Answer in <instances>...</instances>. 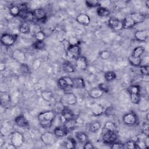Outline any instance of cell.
Returning <instances> with one entry per match:
<instances>
[{
	"instance_id": "cell-51",
	"label": "cell",
	"mask_w": 149,
	"mask_h": 149,
	"mask_svg": "<svg viewBox=\"0 0 149 149\" xmlns=\"http://www.w3.org/2000/svg\"><path fill=\"white\" fill-rule=\"evenodd\" d=\"M125 147L127 148H137L136 143L133 140H129L125 144Z\"/></svg>"
},
{
	"instance_id": "cell-47",
	"label": "cell",
	"mask_w": 149,
	"mask_h": 149,
	"mask_svg": "<svg viewBox=\"0 0 149 149\" xmlns=\"http://www.w3.org/2000/svg\"><path fill=\"white\" fill-rule=\"evenodd\" d=\"M99 56H100V58L101 59H102L104 60H106V59H108L110 57L111 54L107 50H103L99 52Z\"/></svg>"
},
{
	"instance_id": "cell-36",
	"label": "cell",
	"mask_w": 149,
	"mask_h": 149,
	"mask_svg": "<svg viewBox=\"0 0 149 149\" xmlns=\"http://www.w3.org/2000/svg\"><path fill=\"white\" fill-rule=\"evenodd\" d=\"M65 147L66 148H74L76 146V141L73 138H68L64 142Z\"/></svg>"
},
{
	"instance_id": "cell-39",
	"label": "cell",
	"mask_w": 149,
	"mask_h": 149,
	"mask_svg": "<svg viewBox=\"0 0 149 149\" xmlns=\"http://www.w3.org/2000/svg\"><path fill=\"white\" fill-rule=\"evenodd\" d=\"M104 77L107 81H111L116 79V74L113 71H108L105 73Z\"/></svg>"
},
{
	"instance_id": "cell-19",
	"label": "cell",
	"mask_w": 149,
	"mask_h": 149,
	"mask_svg": "<svg viewBox=\"0 0 149 149\" xmlns=\"http://www.w3.org/2000/svg\"><path fill=\"white\" fill-rule=\"evenodd\" d=\"M19 16L23 19L26 22H32L35 18L33 14V12L27 10L25 12H21Z\"/></svg>"
},
{
	"instance_id": "cell-56",
	"label": "cell",
	"mask_w": 149,
	"mask_h": 149,
	"mask_svg": "<svg viewBox=\"0 0 149 149\" xmlns=\"http://www.w3.org/2000/svg\"><path fill=\"white\" fill-rule=\"evenodd\" d=\"M145 3H146V6H147V7H148V6H149V1H146V2H145Z\"/></svg>"
},
{
	"instance_id": "cell-18",
	"label": "cell",
	"mask_w": 149,
	"mask_h": 149,
	"mask_svg": "<svg viewBox=\"0 0 149 149\" xmlns=\"http://www.w3.org/2000/svg\"><path fill=\"white\" fill-rule=\"evenodd\" d=\"M61 115L62 116V118L64 119L65 121L69 120L71 119H74V113L72 112V111L68 108L67 107H65L62 112L61 113ZM64 121V122H65Z\"/></svg>"
},
{
	"instance_id": "cell-41",
	"label": "cell",
	"mask_w": 149,
	"mask_h": 149,
	"mask_svg": "<svg viewBox=\"0 0 149 149\" xmlns=\"http://www.w3.org/2000/svg\"><path fill=\"white\" fill-rule=\"evenodd\" d=\"M128 91L130 94H140V87L137 84H133L128 88Z\"/></svg>"
},
{
	"instance_id": "cell-30",
	"label": "cell",
	"mask_w": 149,
	"mask_h": 149,
	"mask_svg": "<svg viewBox=\"0 0 149 149\" xmlns=\"http://www.w3.org/2000/svg\"><path fill=\"white\" fill-rule=\"evenodd\" d=\"M97 14L100 17H107L110 14V11L105 7H98L97 9Z\"/></svg>"
},
{
	"instance_id": "cell-7",
	"label": "cell",
	"mask_w": 149,
	"mask_h": 149,
	"mask_svg": "<svg viewBox=\"0 0 149 149\" xmlns=\"http://www.w3.org/2000/svg\"><path fill=\"white\" fill-rule=\"evenodd\" d=\"M81 49L79 45H69L66 50L68 57L72 59H77L80 56Z\"/></svg>"
},
{
	"instance_id": "cell-40",
	"label": "cell",
	"mask_w": 149,
	"mask_h": 149,
	"mask_svg": "<svg viewBox=\"0 0 149 149\" xmlns=\"http://www.w3.org/2000/svg\"><path fill=\"white\" fill-rule=\"evenodd\" d=\"M144 52V48L143 47L139 46L136 47L133 51L132 55L134 56H137V57H140L141 55L143 54Z\"/></svg>"
},
{
	"instance_id": "cell-20",
	"label": "cell",
	"mask_w": 149,
	"mask_h": 149,
	"mask_svg": "<svg viewBox=\"0 0 149 149\" xmlns=\"http://www.w3.org/2000/svg\"><path fill=\"white\" fill-rule=\"evenodd\" d=\"M136 24L143 22L146 19V16L142 13H132L129 15Z\"/></svg>"
},
{
	"instance_id": "cell-38",
	"label": "cell",
	"mask_w": 149,
	"mask_h": 149,
	"mask_svg": "<svg viewBox=\"0 0 149 149\" xmlns=\"http://www.w3.org/2000/svg\"><path fill=\"white\" fill-rule=\"evenodd\" d=\"M63 70L68 73H72L74 72V68L73 65H72L69 62H65L63 65Z\"/></svg>"
},
{
	"instance_id": "cell-48",
	"label": "cell",
	"mask_w": 149,
	"mask_h": 149,
	"mask_svg": "<svg viewBox=\"0 0 149 149\" xmlns=\"http://www.w3.org/2000/svg\"><path fill=\"white\" fill-rule=\"evenodd\" d=\"M104 114L107 116H112L115 114V109L113 107H108L104 111Z\"/></svg>"
},
{
	"instance_id": "cell-57",
	"label": "cell",
	"mask_w": 149,
	"mask_h": 149,
	"mask_svg": "<svg viewBox=\"0 0 149 149\" xmlns=\"http://www.w3.org/2000/svg\"><path fill=\"white\" fill-rule=\"evenodd\" d=\"M149 116V113H147V115H146V119H147V122H148V120H149V118H148V116Z\"/></svg>"
},
{
	"instance_id": "cell-27",
	"label": "cell",
	"mask_w": 149,
	"mask_h": 149,
	"mask_svg": "<svg viewBox=\"0 0 149 149\" xmlns=\"http://www.w3.org/2000/svg\"><path fill=\"white\" fill-rule=\"evenodd\" d=\"M65 106L62 101H58L55 103L53 108V111L56 114H61Z\"/></svg>"
},
{
	"instance_id": "cell-54",
	"label": "cell",
	"mask_w": 149,
	"mask_h": 149,
	"mask_svg": "<svg viewBox=\"0 0 149 149\" xmlns=\"http://www.w3.org/2000/svg\"><path fill=\"white\" fill-rule=\"evenodd\" d=\"M83 148L84 149H93L94 148V147L93 146V145L91 144V143H90L88 141H87L86 143H84Z\"/></svg>"
},
{
	"instance_id": "cell-8",
	"label": "cell",
	"mask_w": 149,
	"mask_h": 149,
	"mask_svg": "<svg viewBox=\"0 0 149 149\" xmlns=\"http://www.w3.org/2000/svg\"><path fill=\"white\" fill-rule=\"evenodd\" d=\"M16 41V37L15 36L9 33H3L1 37V42L2 45L10 47L12 46Z\"/></svg>"
},
{
	"instance_id": "cell-10",
	"label": "cell",
	"mask_w": 149,
	"mask_h": 149,
	"mask_svg": "<svg viewBox=\"0 0 149 149\" xmlns=\"http://www.w3.org/2000/svg\"><path fill=\"white\" fill-rule=\"evenodd\" d=\"M34 18L38 22L45 23L47 20V13L45 9L42 8H37L33 11Z\"/></svg>"
},
{
	"instance_id": "cell-34",
	"label": "cell",
	"mask_w": 149,
	"mask_h": 149,
	"mask_svg": "<svg viewBox=\"0 0 149 149\" xmlns=\"http://www.w3.org/2000/svg\"><path fill=\"white\" fill-rule=\"evenodd\" d=\"M9 13L14 17L19 16L20 13V9L17 5H13L9 8Z\"/></svg>"
},
{
	"instance_id": "cell-29",
	"label": "cell",
	"mask_w": 149,
	"mask_h": 149,
	"mask_svg": "<svg viewBox=\"0 0 149 149\" xmlns=\"http://www.w3.org/2000/svg\"><path fill=\"white\" fill-rule=\"evenodd\" d=\"M116 126L112 121H108L107 122L103 128V131H111V132H116Z\"/></svg>"
},
{
	"instance_id": "cell-21",
	"label": "cell",
	"mask_w": 149,
	"mask_h": 149,
	"mask_svg": "<svg viewBox=\"0 0 149 149\" xmlns=\"http://www.w3.org/2000/svg\"><path fill=\"white\" fill-rule=\"evenodd\" d=\"M123 24V27L124 29H131L134 27V26L136 24L133 20L131 18V17L128 15H127L125 19L122 21Z\"/></svg>"
},
{
	"instance_id": "cell-46",
	"label": "cell",
	"mask_w": 149,
	"mask_h": 149,
	"mask_svg": "<svg viewBox=\"0 0 149 149\" xmlns=\"http://www.w3.org/2000/svg\"><path fill=\"white\" fill-rule=\"evenodd\" d=\"M68 42L69 45H79L80 44V40L75 37H70L69 38Z\"/></svg>"
},
{
	"instance_id": "cell-45",
	"label": "cell",
	"mask_w": 149,
	"mask_h": 149,
	"mask_svg": "<svg viewBox=\"0 0 149 149\" xmlns=\"http://www.w3.org/2000/svg\"><path fill=\"white\" fill-rule=\"evenodd\" d=\"M35 37L38 41H44L46 37V35L44 31L40 30L35 33Z\"/></svg>"
},
{
	"instance_id": "cell-22",
	"label": "cell",
	"mask_w": 149,
	"mask_h": 149,
	"mask_svg": "<svg viewBox=\"0 0 149 149\" xmlns=\"http://www.w3.org/2000/svg\"><path fill=\"white\" fill-rule=\"evenodd\" d=\"M73 87L76 88H83L85 87V81L82 77H75L73 79Z\"/></svg>"
},
{
	"instance_id": "cell-13",
	"label": "cell",
	"mask_w": 149,
	"mask_h": 149,
	"mask_svg": "<svg viewBox=\"0 0 149 149\" xmlns=\"http://www.w3.org/2000/svg\"><path fill=\"white\" fill-rule=\"evenodd\" d=\"M135 39L139 42H144L148 37V31L146 30H137L134 34Z\"/></svg>"
},
{
	"instance_id": "cell-35",
	"label": "cell",
	"mask_w": 149,
	"mask_h": 149,
	"mask_svg": "<svg viewBox=\"0 0 149 149\" xmlns=\"http://www.w3.org/2000/svg\"><path fill=\"white\" fill-rule=\"evenodd\" d=\"M76 137L77 139V140L80 142L84 143L87 141H88V136L87 135L82 132H78L76 133Z\"/></svg>"
},
{
	"instance_id": "cell-5",
	"label": "cell",
	"mask_w": 149,
	"mask_h": 149,
	"mask_svg": "<svg viewBox=\"0 0 149 149\" xmlns=\"http://www.w3.org/2000/svg\"><path fill=\"white\" fill-rule=\"evenodd\" d=\"M123 123L127 126H133L136 124L138 119L135 113L130 112L125 114L122 118Z\"/></svg>"
},
{
	"instance_id": "cell-42",
	"label": "cell",
	"mask_w": 149,
	"mask_h": 149,
	"mask_svg": "<svg viewBox=\"0 0 149 149\" xmlns=\"http://www.w3.org/2000/svg\"><path fill=\"white\" fill-rule=\"evenodd\" d=\"M130 96L132 102L134 104H138L141 100L140 94H130Z\"/></svg>"
},
{
	"instance_id": "cell-3",
	"label": "cell",
	"mask_w": 149,
	"mask_h": 149,
	"mask_svg": "<svg viewBox=\"0 0 149 149\" xmlns=\"http://www.w3.org/2000/svg\"><path fill=\"white\" fill-rule=\"evenodd\" d=\"M10 141L16 148H19L21 147L24 143V136L20 132L15 131L12 133L10 136Z\"/></svg>"
},
{
	"instance_id": "cell-6",
	"label": "cell",
	"mask_w": 149,
	"mask_h": 149,
	"mask_svg": "<svg viewBox=\"0 0 149 149\" xmlns=\"http://www.w3.org/2000/svg\"><path fill=\"white\" fill-rule=\"evenodd\" d=\"M117 137L116 132L102 130V140L106 144H111V143L116 141Z\"/></svg>"
},
{
	"instance_id": "cell-37",
	"label": "cell",
	"mask_w": 149,
	"mask_h": 149,
	"mask_svg": "<svg viewBox=\"0 0 149 149\" xmlns=\"http://www.w3.org/2000/svg\"><path fill=\"white\" fill-rule=\"evenodd\" d=\"M33 47L37 50H42L45 47V44L44 42V41H38L36 40L33 44Z\"/></svg>"
},
{
	"instance_id": "cell-17",
	"label": "cell",
	"mask_w": 149,
	"mask_h": 149,
	"mask_svg": "<svg viewBox=\"0 0 149 149\" xmlns=\"http://www.w3.org/2000/svg\"><path fill=\"white\" fill-rule=\"evenodd\" d=\"M76 21L80 24L84 26H87L90 22V18L88 15L84 13H81L79 15L76 19Z\"/></svg>"
},
{
	"instance_id": "cell-14",
	"label": "cell",
	"mask_w": 149,
	"mask_h": 149,
	"mask_svg": "<svg viewBox=\"0 0 149 149\" xmlns=\"http://www.w3.org/2000/svg\"><path fill=\"white\" fill-rule=\"evenodd\" d=\"M76 67L81 70H86L87 68V61L85 56H80L76 59L75 62Z\"/></svg>"
},
{
	"instance_id": "cell-12",
	"label": "cell",
	"mask_w": 149,
	"mask_h": 149,
	"mask_svg": "<svg viewBox=\"0 0 149 149\" xmlns=\"http://www.w3.org/2000/svg\"><path fill=\"white\" fill-rule=\"evenodd\" d=\"M12 57L14 60L22 63H23L26 60L25 53L23 51L18 49H15L12 52Z\"/></svg>"
},
{
	"instance_id": "cell-33",
	"label": "cell",
	"mask_w": 149,
	"mask_h": 149,
	"mask_svg": "<svg viewBox=\"0 0 149 149\" xmlns=\"http://www.w3.org/2000/svg\"><path fill=\"white\" fill-rule=\"evenodd\" d=\"M41 96L42 98L46 101H51L53 98L52 93L50 91L45 90L41 92Z\"/></svg>"
},
{
	"instance_id": "cell-43",
	"label": "cell",
	"mask_w": 149,
	"mask_h": 149,
	"mask_svg": "<svg viewBox=\"0 0 149 149\" xmlns=\"http://www.w3.org/2000/svg\"><path fill=\"white\" fill-rule=\"evenodd\" d=\"M85 3L87 6L90 8L97 7L100 5V2L96 0H87L85 1Z\"/></svg>"
},
{
	"instance_id": "cell-53",
	"label": "cell",
	"mask_w": 149,
	"mask_h": 149,
	"mask_svg": "<svg viewBox=\"0 0 149 149\" xmlns=\"http://www.w3.org/2000/svg\"><path fill=\"white\" fill-rule=\"evenodd\" d=\"M98 88H100L103 93H108L109 91V87L105 83H100L98 86Z\"/></svg>"
},
{
	"instance_id": "cell-49",
	"label": "cell",
	"mask_w": 149,
	"mask_h": 149,
	"mask_svg": "<svg viewBox=\"0 0 149 149\" xmlns=\"http://www.w3.org/2000/svg\"><path fill=\"white\" fill-rule=\"evenodd\" d=\"M111 147L113 149H121L125 148V144L120 142H113L111 144Z\"/></svg>"
},
{
	"instance_id": "cell-26",
	"label": "cell",
	"mask_w": 149,
	"mask_h": 149,
	"mask_svg": "<svg viewBox=\"0 0 149 149\" xmlns=\"http://www.w3.org/2000/svg\"><path fill=\"white\" fill-rule=\"evenodd\" d=\"M128 61L130 65H132L133 66H139L141 65V59L140 57L134 56L132 55L129 56Z\"/></svg>"
},
{
	"instance_id": "cell-28",
	"label": "cell",
	"mask_w": 149,
	"mask_h": 149,
	"mask_svg": "<svg viewBox=\"0 0 149 149\" xmlns=\"http://www.w3.org/2000/svg\"><path fill=\"white\" fill-rule=\"evenodd\" d=\"M76 122L74 118V119L69 120L65 121L63 127L68 132H69V131H70L72 129H73L74 128V127L76 126Z\"/></svg>"
},
{
	"instance_id": "cell-24",
	"label": "cell",
	"mask_w": 149,
	"mask_h": 149,
	"mask_svg": "<svg viewBox=\"0 0 149 149\" xmlns=\"http://www.w3.org/2000/svg\"><path fill=\"white\" fill-rule=\"evenodd\" d=\"M1 98V102L2 105H6L9 104L10 102V95L6 92H2L0 95Z\"/></svg>"
},
{
	"instance_id": "cell-1",
	"label": "cell",
	"mask_w": 149,
	"mask_h": 149,
	"mask_svg": "<svg viewBox=\"0 0 149 149\" xmlns=\"http://www.w3.org/2000/svg\"><path fill=\"white\" fill-rule=\"evenodd\" d=\"M56 113L53 110L45 111L38 115V120L40 125L43 127H50L55 119Z\"/></svg>"
},
{
	"instance_id": "cell-4",
	"label": "cell",
	"mask_w": 149,
	"mask_h": 149,
	"mask_svg": "<svg viewBox=\"0 0 149 149\" xmlns=\"http://www.w3.org/2000/svg\"><path fill=\"white\" fill-rule=\"evenodd\" d=\"M58 85L62 90H65L67 88L73 87V79L69 77L65 76L59 78L58 80Z\"/></svg>"
},
{
	"instance_id": "cell-44",
	"label": "cell",
	"mask_w": 149,
	"mask_h": 149,
	"mask_svg": "<svg viewBox=\"0 0 149 149\" xmlns=\"http://www.w3.org/2000/svg\"><path fill=\"white\" fill-rule=\"evenodd\" d=\"M20 70L23 74H29L30 73V67L26 63H22L20 67Z\"/></svg>"
},
{
	"instance_id": "cell-32",
	"label": "cell",
	"mask_w": 149,
	"mask_h": 149,
	"mask_svg": "<svg viewBox=\"0 0 149 149\" xmlns=\"http://www.w3.org/2000/svg\"><path fill=\"white\" fill-rule=\"evenodd\" d=\"M101 127V125L100 122L94 121L90 124L89 130L92 133H95L100 129Z\"/></svg>"
},
{
	"instance_id": "cell-55",
	"label": "cell",
	"mask_w": 149,
	"mask_h": 149,
	"mask_svg": "<svg viewBox=\"0 0 149 149\" xmlns=\"http://www.w3.org/2000/svg\"><path fill=\"white\" fill-rule=\"evenodd\" d=\"M5 69V63H1V70H3V69Z\"/></svg>"
},
{
	"instance_id": "cell-2",
	"label": "cell",
	"mask_w": 149,
	"mask_h": 149,
	"mask_svg": "<svg viewBox=\"0 0 149 149\" xmlns=\"http://www.w3.org/2000/svg\"><path fill=\"white\" fill-rule=\"evenodd\" d=\"M56 136L54 132L47 131L44 132L40 137L41 141L46 146H52L56 142Z\"/></svg>"
},
{
	"instance_id": "cell-15",
	"label": "cell",
	"mask_w": 149,
	"mask_h": 149,
	"mask_svg": "<svg viewBox=\"0 0 149 149\" xmlns=\"http://www.w3.org/2000/svg\"><path fill=\"white\" fill-rule=\"evenodd\" d=\"M90 108L93 114L96 116L101 115L104 111V107L101 104L97 102L92 103L91 104Z\"/></svg>"
},
{
	"instance_id": "cell-31",
	"label": "cell",
	"mask_w": 149,
	"mask_h": 149,
	"mask_svg": "<svg viewBox=\"0 0 149 149\" xmlns=\"http://www.w3.org/2000/svg\"><path fill=\"white\" fill-rule=\"evenodd\" d=\"M19 31L22 34H27L30 31V26L27 22L22 23L19 27Z\"/></svg>"
},
{
	"instance_id": "cell-9",
	"label": "cell",
	"mask_w": 149,
	"mask_h": 149,
	"mask_svg": "<svg viewBox=\"0 0 149 149\" xmlns=\"http://www.w3.org/2000/svg\"><path fill=\"white\" fill-rule=\"evenodd\" d=\"M62 101L69 105H73L77 102V97L72 93H66L62 97Z\"/></svg>"
},
{
	"instance_id": "cell-16",
	"label": "cell",
	"mask_w": 149,
	"mask_h": 149,
	"mask_svg": "<svg viewBox=\"0 0 149 149\" xmlns=\"http://www.w3.org/2000/svg\"><path fill=\"white\" fill-rule=\"evenodd\" d=\"M15 123L17 126L20 127H26L29 125L27 119L23 114L19 115L15 118Z\"/></svg>"
},
{
	"instance_id": "cell-25",
	"label": "cell",
	"mask_w": 149,
	"mask_h": 149,
	"mask_svg": "<svg viewBox=\"0 0 149 149\" xmlns=\"http://www.w3.org/2000/svg\"><path fill=\"white\" fill-rule=\"evenodd\" d=\"M68 131L64 128V127H62L60 126L56 127L54 130V133L56 136V137H62L66 136L68 133Z\"/></svg>"
},
{
	"instance_id": "cell-50",
	"label": "cell",
	"mask_w": 149,
	"mask_h": 149,
	"mask_svg": "<svg viewBox=\"0 0 149 149\" xmlns=\"http://www.w3.org/2000/svg\"><path fill=\"white\" fill-rule=\"evenodd\" d=\"M140 72L143 75H149V66L148 65H141L140 67Z\"/></svg>"
},
{
	"instance_id": "cell-23",
	"label": "cell",
	"mask_w": 149,
	"mask_h": 149,
	"mask_svg": "<svg viewBox=\"0 0 149 149\" xmlns=\"http://www.w3.org/2000/svg\"><path fill=\"white\" fill-rule=\"evenodd\" d=\"M103 94H104L103 91L98 87L94 88L91 89L89 92V95L91 98H95V99L100 98L103 95Z\"/></svg>"
},
{
	"instance_id": "cell-11",
	"label": "cell",
	"mask_w": 149,
	"mask_h": 149,
	"mask_svg": "<svg viewBox=\"0 0 149 149\" xmlns=\"http://www.w3.org/2000/svg\"><path fill=\"white\" fill-rule=\"evenodd\" d=\"M108 24L112 29L115 31H119L123 28L122 22L114 17H111L109 19Z\"/></svg>"
},
{
	"instance_id": "cell-52",
	"label": "cell",
	"mask_w": 149,
	"mask_h": 149,
	"mask_svg": "<svg viewBox=\"0 0 149 149\" xmlns=\"http://www.w3.org/2000/svg\"><path fill=\"white\" fill-rule=\"evenodd\" d=\"M142 133L146 136H148L149 133V125L148 123H143L141 127Z\"/></svg>"
}]
</instances>
